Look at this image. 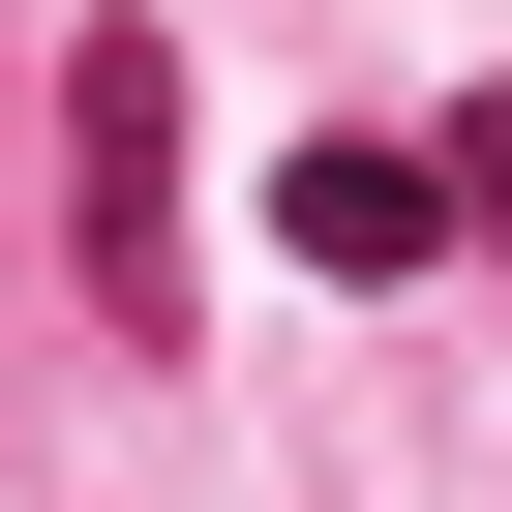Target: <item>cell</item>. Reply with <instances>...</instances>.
Returning <instances> with one entry per match:
<instances>
[{
	"label": "cell",
	"instance_id": "3957f363",
	"mask_svg": "<svg viewBox=\"0 0 512 512\" xmlns=\"http://www.w3.org/2000/svg\"><path fill=\"white\" fill-rule=\"evenodd\" d=\"M422 151H452V241H512V91H452Z\"/></svg>",
	"mask_w": 512,
	"mask_h": 512
},
{
	"label": "cell",
	"instance_id": "7a4b0ae2",
	"mask_svg": "<svg viewBox=\"0 0 512 512\" xmlns=\"http://www.w3.org/2000/svg\"><path fill=\"white\" fill-rule=\"evenodd\" d=\"M272 241H302V272H422V241H452V151L422 121H332V151H272Z\"/></svg>",
	"mask_w": 512,
	"mask_h": 512
},
{
	"label": "cell",
	"instance_id": "6da1fadb",
	"mask_svg": "<svg viewBox=\"0 0 512 512\" xmlns=\"http://www.w3.org/2000/svg\"><path fill=\"white\" fill-rule=\"evenodd\" d=\"M61 302H91L121 362L211 332V272H181V31H151V0L61 31Z\"/></svg>",
	"mask_w": 512,
	"mask_h": 512
}]
</instances>
